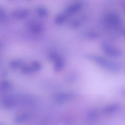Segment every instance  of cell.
Masks as SVG:
<instances>
[{"label": "cell", "mask_w": 125, "mask_h": 125, "mask_svg": "<svg viewBox=\"0 0 125 125\" xmlns=\"http://www.w3.org/2000/svg\"><path fill=\"white\" fill-rule=\"evenodd\" d=\"M0 103L3 107L10 109L16 106L17 101L11 97H4L1 99Z\"/></svg>", "instance_id": "cell-2"}, {"label": "cell", "mask_w": 125, "mask_h": 125, "mask_svg": "<svg viewBox=\"0 0 125 125\" xmlns=\"http://www.w3.org/2000/svg\"><path fill=\"white\" fill-rule=\"evenodd\" d=\"M4 17V13L3 11L0 9V20H1Z\"/></svg>", "instance_id": "cell-5"}, {"label": "cell", "mask_w": 125, "mask_h": 125, "mask_svg": "<svg viewBox=\"0 0 125 125\" xmlns=\"http://www.w3.org/2000/svg\"><path fill=\"white\" fill-rule=\"evenodd\" d=\"M1 86L3 87L4 89H6L7 88H8V87H10V84L8 83H3L1 85Z\"/></svg>", "instance_id": "cell-4"}, {"label": "cell", "mask_w": 125, "mask_h": 125, "mask_svg": "<svg viewBox=\"0 0 125 125\" xmlns=\"http://www.w3.org/2000/svg\"><path fill=\"white\" fill-rule=\"evenodd\" d=\"M31 118V114L28 111H22L17 114L14 117V122L18 124L27 122Z\"/></svg>", "instance_id": "cell-1"}, {"label": "cell", "mask_w": 125, "mask_h": 125, "mask_svg": "<svg viewBox=\"0 0 125 125\" xmlns=\"http://www.w3.org/2000/svg\"><path fill=\"white\" fill-rule=\"evenodd\" d=\"M28 14V12L26 10H20L14 12V16L15 17H17L19 18H24V17L26 16V15Z\"/></svg>", "instance_id": "cell-3"}]
</instances>
